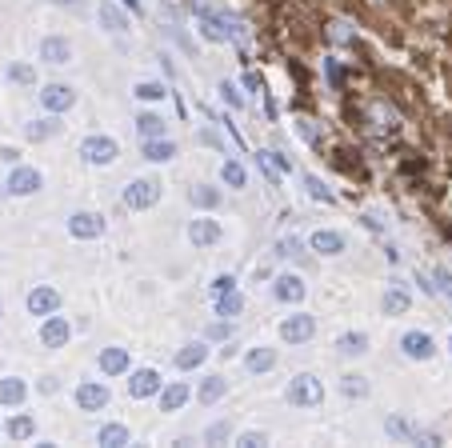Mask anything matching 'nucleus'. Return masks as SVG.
<instances>
[{
    "label": "nucleus",
    "instance_id": "nucleus-1",
    "mask_svg": "<svg viewBox=\"0 0 452 448\" xmlns=\"http://www.w3.org/2000/svg\"><path fill=\"white\" fill-rule=\"evenodd\" d=\"M196 20L204 25V37L208 40H228V37H240V20H233V16L224 13H212L208 4H193Z\"/></svg>",
    "mask_w": 452,
    "mask_h": 448
},
{
    "label": "nucleus",
    "instance_id": "nucleus-2",
    "mask_svg": "<svg viewBox=\"0 0 452 448\" xmlns=\"http://www.w3.org/2000/svg\"><path fill=\"white\" fill-rule=\"evenodd\" d=\"M288 400H293L296 409H312V404L324 400V385H320L312 373H300L293 385H288Z\"/></svg>",
    "mask_w": 452,
    "mask_h": 448
},
{
    "label": "nucleus",
    "instance_id": "nucleus-3",
    "mask_svg": "<svg viewBox=\"0 0 452 448\" xmlns=\"http://www.w3.org/2000/svg\"><path fill=\"white\" fill-rule=\"evenodd\" d=\"M160 200V185L152 180V176H145V180H133V185L124 188V209H152Z\"/></svg>",
    "mask_w": 452,
    "mask_h": 448
},
{
    "label": "nucleus",
    "instance_id": "nucleus-4",
    "mask_svg": "<svg viewBox=\"0 0 452 448\" xmlns=\"http://www.w3.org/2000/svg\"><path fill=\"white\" fill-rule=\"evenodd\" d=\"M80 156H85L88 164H112L116 161V140L112 137H85Z\"/></svg>",
    "mask_w": 452,
    "mask_h": 448
},
{
    "label": "nucleus",
    "instance_id": "nucleus-5",
    "mask_svg": "<svg viewBox=\"0 0 452 448\" xmlns=\"http://www.w3.org/2000/svg\"><path fill=\"white\" fill-rule=\"evenodd\" d=\"M384 433L396 436V440H416V444H440V436H436V433H424V428H416V424L401 421V416L384 421Z\"/></svg>",
    "mask_w": 452,
    "mask_h": 448
},
{
    "label": "nucleus",
    "instance_id": "nucleus-6",
    "mask_svg": "<svg viewBox=\"0 0 452 448\" xmlns=\"http://www.w3.org/2000/svg\"><path fill=\"white\" fill-rule=\"evenodd\" d=\"M312 332H317V321H312L308 312H296V316H288V321L281 324V336L288 344H305V340H312Z\"/></svg>",
    "mask_w": 452,
    "mask_h": 448
},
{
    "label": "nucleus",
    "instance_id": "nucleus-7",
    "mask_svg": "<svg viewBox=\"0 0 452 448\" xmlns=\"http://www.w3.org/2000/svg\"><path fill=\"white\" fill-rule=\"evenodd\" d=\"M76 404L85 412H100L104 404H109V388L97 385V380H85V385L76 388Z\"/></svg>",
    "mask_w": 452,
    "mask_h": 448
},
{
    "label": "nucleus",
    "instance_id": "nucleus-8",
    "mask_svg": "<svg viewBox=\"0 0 452 448\" xmlns=\"http://www.w3.org/2000/svg\"><path fill=\"white\" fill-rule=\"evenodd\" d=\"M56 309H61V292L56 288H32L28 292V312L32 316H52Z\"/></svg>",
    "mask_w": 452,
    "mask_h": 448
},
{
    "label": "nucleus",
    "instance_id": "nucleus-9",
    "mask_svg": "<svg viewBox=\"0 0 452 448\" xmlns=\"http://www.w3.org/2000/svg\"><path fill=\"white\" fill-rule=\"evenodd\" d=\"M40 104H44L49 112H68L76 104V92L68 85H49L44 92H40Z\"/></svg>",
    "mask_w": 452,
    "mask_h": 448
},
{
    "label": "nucleus",
    "instance_id": "nucleus-10",
    "mask_svg": "<svg viewBox=\"0 0 452 448\" xmlns=\"http://www.w3.org/2000/svg\"><path fill=\"white\" fill-rule=\"evenodd\" d=\"M68 232H73V237H80V240H92V237H100V232H104V220H100L97 212H76L73 220H68Z\"/></svg>",
    "mask_w": 452,
    "mask_h": 448
},
{
    "label": "nucleus",
    "instance_id": "nucleus-11",
    "mask_svg": "<svg viewBox=\"0 0 452 448\" xmlns=\"http://www.w3.org/2000/svg\"><path fill=\"white\" fill-rule=\"evenodd\" d=\"M128 392H133L136 400L152 397V392H160V376L152 373V368H140V373H133V380H128Z\"/></svg>",
    "mask_w": 452,
    "mask_h": 448
},
{
    "label": "nucleus",
    "instance_id": "nucleus-12",
    "mask_svg": "<svg viewBox=\"0 0 452 448\" xmlns=\"http://www.w3.org/2000/svg\"><path fill=\"white\" fill-rule=\"evenodd\" d=\"M40 340H44L49 349L68 344V321H64V316H49V321H44V328H40Z\"/></svg>",
    "mask_w": 452,
    "mask_h": 448
},
{
    "label": "nucleus",
    "instance_id": "nucleus-13",
    "mask_svg": "<svg viewBox=\"0 0 452 448\" xmlns=\"http://www.w3.org/2000/svg\"><path fill=\"white\" fill-rule=\"evenodd\" d=\"M40 61H49V64H68L73 61V44L61 37H49L44 44H40Z\"/></svg>",
    "mask_w": 452,
    "mask_h": 448
},
{
    "label": "nucleus",
    "instance_id": "nucleus-14",
    "mask_svg": "<svg viewBox=\"0 0 452 448\" xmlns=\"http://www.w3.org/2000/svg\"><path fill=\"white\" fill-rule=\"evenodd\" d=\"M401 349L408 352L413 361H428V356H432V336L428 332H404Z\"/></svg>",
    "mask_w": 452,
    "mask_h": 448
},
{
    "label": "nucleus",
    "instance_id": "nucleus-15",
    "mask_svg": "<svg viewBox=\"0 0 452 448\" xmlns=\"http://www.w3.org/2000/svg\"><path fill=\"white\" fill-rule=\"evenodd\" d=\"M37 188H40L37 168H16V173L8 176V192H16V197H28V192H37Z\"/></svg>",
    "mask_w": 452,
    "mask_h": 448
},
{
    "label": "nucleus",
    "instance_id": "nucleus-16",
    "mask_svg": "<svg viewBox=\"0 0 452 448\" xmlns=\"http://www.w3.org/2000/svg\"><path fill=\"white\" fill-rule=\"evenodd\" d=\"M188 240H193V244H216V240H220V224L216 220H193V224H188Z\"/></svg>",
    "mask_w": 452,
    "mask_h": 448
},
{
    "label": "nucleus",
    "instance_id": "nucleus-17",
    "mask_svg": "<svg viewBox=\"0 0 452 448\" xmlns=\"http://www.w3.org/2000/svg\"><path fill=\"white\" fill-rule=\"evenodd\" d=\"M312 249L324 252V256H336V252H344V237L332 228H320V232H312Z\"/></svg>",
    "mask_w": 452,
    "mask_h": 448
},
{
    "label": "nucleus",
    "instance_id": "nucleus-18",
    "mask_svg": "<svg viewBox=\"0 0 452 448\" xmlns=\"http://www.w3.org/2000/svg\"><path fill=\"white\" fill-rule=\"evenodd\" d=\"M272 292H276V300H284V304H296V300L305 297V280H300V276H281Z\"/></svg>",
    "mask_w": 452,
    "mask_h": 448
},
{
    "label": "nucleus",
    "instance_id": "nucleus-19",
    "mask_svg": "<svg viewBox=\"0 0 452 448\" xmlns=\"http://www.w3.org/2000/svg\"><path fill=\"white\" fill-rule=\"evenodd\" d=\"M124 368H128V352H124V349H104V352H100V373L121 376Z\"/></svg>",
    "mask_w": 452,
    "mask_h": 448
},
{
    "label": "nucleus",
    "instance_id": "nucleus-20",
    "mask_svg": "<svg viewBox=\"0 0 452 448\" xmlns=\"http://www.w3.org/2000/svg\"><path fill=\"white\" fill-rule=\"evenodd\" d=\"M145 156H148V161H157V164H164V161H172V156H176V144H172V140H164V137L145 140Z\"/></svg>",
    "mask_w": 452,
    "mask_h": 448
},
{
    "label": "nucleus",
    "instance_id": "nucleus-21",
    "mask_svg": "<svg viewBox=\"0 0 452 448\" xmlns=\"http://www.w3.org/2000/svg\"><path fill=\"white\" fill-rule=\"evenodd\" d=\"M240 309H245V300H240V292H236V288L216 292V316H240Z\"/></svg>",
    "mask_w": 452,
    "mask_h": 448
},
{
    "label": "nucleus",
    "instance_id": "nucleus-22",
    "mask_svg": "<svg viewBox=\"0 0 452 448\" xmlns=\"http://www.w3.org/2000/svg\"><path fill=\"white\" fill-rule=\"evenodd\" d=\"M97 16H100V25L109 28V32H124V28H128V20H124V13H121V8H112L109 0H104V4H100V8H97Z\"/></svg>",
    "mask_w": 452,
    "mask_h": 448
},
{
    "label": "nucleus",
    "instance_id": "nucleus-23",
    "mask_svg": "<svg viewBox=\"0 0 452 448\" xmlns=\"http://www.w3.org/2000/svg\"><path fill=\"white\" fill-rule=\"evenodd\" d=\"M204 356H208V349L196 340V344H184V349L176 352V364H181V368H200V364H204Z\"/></svg>",
    "mask_w": 452,
    "mask_h": 448
},
{
    "label": "nucleus",
    "instance_id": "nucleus-24",
    "mask_svg": "<svg viewBox=\"0 0 452 448\" xmlns=\"http://www.w3.org/2000/svg\"><path fill=\"white\" fill-rule=\"evenodd\" d=\"M224 392H228V380L224 376H208L204 385H200V404H216Z\"/></svg>",
    "mask_w": 452,
    "mask_h": 448
},
{
    "label": "nucleus",
    "instance_id": "nucleus-25",
    "mask_svg": "<svg viewBox=\"0 0 452 448\" xmlns=\"http://www.w3.org/2000/svg\"><path fill=\"white\" fill-rule=\"evenodd\" d=\"M272 364H276V352L272 349H252L248 352V361H245V368L248 373H269Z\"/></svg>",
    "mask_w": 452,
    "mask_h": 448
},
{
    "label": "nucleus",
    "instance_id": "nucleus-26",
    "mask_svg": "<svg viewBox=\"0 0 452 448\" xmlns=\"http://www.w3.org/2000/svg\"><path fill=\"white\" fill-rule=\"evenodd\" d=\"M336 349H341L344 356H360V352H368V336L365 332H344L341 340H336Z\"/></svg>",
    "mask_w": 452,
    "mask_h": 448
},
{
    "label": "nucleus",
    "instance_id": "nucleus-27",
    "mask_svg": "<svg viewBox=\"0 0 452 448\" xmlns=\"http://www.w3.org/2000/svg\"><path fill=\"white\" fill-rule=\"evenodd\" d=\"M25 380H16V376H8V380H0V404H20L25 400Z\"/></svg>",
    "mask_w": 452,
    "mask_h": 448
},
{
    "label": "nucleus",
    "instance_id": "nucleus-28",
    "mask_svg": "<svg viewBox=\"0 0 452 448\" xmlns=\"http://www.w3.org/2000/svg\"><path fill=\"white\" fill-rule=\"evenodd\" d=\"M184 400H188V385H169L164 392H160V409H164V412H176Z\"/></svg>",
    "mask_w": 452,
    "mask_h": 448
},
{
    "label": "nucleus",
    "instance_id": "nucleus-29",
    "mask_svg": "<svg viewBox=\"0 0 452 448\" xmlns=\"http://www.w3.org/2000/svg\"><path fill=\"white\" fill-rule=\"evenodd\" d=\"M97 440L109 448H121V444H128V428H124V424H104L97 433Z\"/></svg>",
    "mask_w": 452,
    "mask_h": 448
},
{
    "label": "nucleus",
    "instance_id": "nucleus-30",
    "mask_svg": "<svg viewBox=\"0 0 452 448\" xmlns=\"http://www.w3.org/2000/svg\"><path fill=\"white\" fill-rule=\"evenodd\" d=\"M136 128H140V137H145V140L164 137V120H160V116H152V112H145V116L136 120Z\"/></svg>",
    "mask_w": 452,
    "mask_h": 448
},
{
    "label": "nucleus",
    "instance_id": "nucleus-31",
    "mask_svg": "<svg viewBox=\"0 0 452 448\" xmlns=\"http://www.w3.org/2000/svg\"><path fill=\"white\" fill-rule=\"evenodd\" d=\"M384 312H389V316H401V312H408V292H404V288H392L389 297H384Z\"/></svg>",
    "mask_w": 452,
    "mask_h": 448
},
{
    "label": "nucleus",
    "instance_id": "nucleus-32",
    "mask_svg": "<svg viewBox=\"0 0 452 448\" xmlns=\"http://www.w3.org/2000/svg\"><path fill=\"white\" fill-rule=\"evenodd\" d=\"M220 180H224L228 188H245V168H240L236 161H224V168H220Z\"/></svg>",
    "mask_w": 452,
    "mask_h": 448
},
{
    "label": "nucleus",
    "instance_id": "nucleus-33",
    "mask_svg": "<svg viewBox=\"0 0 452 448\" xmlns=\"http://www.w3.org/2000/svg\"><path fill=\"white\" fill-rule=\"evenodd\" d=\"M193 204H196V209H216L220 192H216V188H208V185H200V188H193Z\"/></svg>",
    "mask_w": 452,
    "mask_h": 448
},
{
    "label": "nucleus",
    "instance_id": "nucleus-34",
    "mask_svg": "<svg viewBox=\"0 0 452 448\" xmlns=\"http://www.w3.org/2000/svg\"><path fill=\"white\" fill-rule=\"evenodd\" d=\"M32 433H37V424H32V416H16V421L8 424V436H13V440H28Z\"/></svg>",
    "mask_w": 452,
    "mask_h": 448
},
{
    "label": "nucleus",
    "instance_id": "nucleus-35",
    "mask_svg": "<svg viewBox=\"0 0 452 448\" xmlns=\"http://www.w3.org/2000/svg\"><path fill=\"white\" fill-rule=\"evenodd\" d=\"M52 132H56V120H37V125H28V128H25V137H28V140H49Z\"/></svg>",
    "mask_w": 452,
    "mask_h": 448
},
{
    "label": "nucleus",
    "instance_id": "nucleus-36",
    "mask_svg": "<svg viewBox=\"0 0 452 448\" xmlns=\"http://www.w3.org/2000/svg\"><path fill=\"white\" fill-rule=\"evenodd\" d=\"M341 392H344V397H368V380H365V376H344Z\"/></svg>",
    "mask_w": 452,
    "mask_h": 448
},
{
    "label": "nucleus",
    "instance_id": "nucleus-37",
    "mask_svg": "<svg viewBox=\"0 0 452 448\" xmlns=\"http://www.w3.org/2000/svg\"><path fill=\"white\" fill-rule=\"evenodd\" d=\"M305 185H308V197H312V200H324V204H332V192L320 185L317 176H305Z\"/></svg>",
    "mask_w": 452,
    "mask_h": 448
},
{
    "label": "nucleus",
    "instance_id": "nucleus-38",
    "mask_svg": "<svg viewBox=\"0 0 452 448\" xmlns=\"http://www.w3.org/2000/svg\"><path fill=\"white\" fill-rule=\"evenodd\" d=\"M8 76H13V80H20V85H28V80H37V68H32V64H13V68H8Z\"/></svg>",
    "mask_w": 452,
    "mask_h": 448
},
{
    "label": "nucleus",
    "instance_id": "nucleus-39",
    "mask_svg": "<svg viewBox=\"0 0 452 448\" xmlns=\"http://www.w3.org/2000/svg\"><path fill=\"white\" fill-rule=\"evenodd\" d=\"M140 100H164V85H136Z\"/></svg>",
    "mask_w": 452,
    "mask_h": 448
},
{
    "label": "nucleus",
    "instance_id": "nucleus-40",
    "mask_svg": "<svg viewBox=\"0 0 452 448\" xmlns=\"http://www.w3.org/2000/svg\"><path fill=\"white\" fill-rule=\"evenodd\" d=\"M300 252H305V244H300V240H281V244H276V256H300Z\"/></svg>",
    "mask_w": 452,
    "mask_h": 448
},
{
    "label": "nucleus",
    "instance_id": "nucleus-41",
    "mask_svg": "<svg viewBox=\"0 0 452 448\" xmlns=\"http://www.w3.org/2000/svg\"><path fill=\"white\" fill-rule=\"evenodd\" d=\"M260 156H264L276 173H288V168H293V164H288V156H281V152H260Z\"/></svg>",
    "mask_w": 452,
    "mask_h": 448
},
{
    "label": "nucleus",
    "instance_id": "nucleus-42",
    "mask_svg": "<svg viewBox=\"0 0 452 448\" xmlns=\"http://www.w3.org/2000/svg\"><path fill=\"white\" fill-rule=\"evenodd\" d=\"M224 436H228V424H212V428L204 433V440L208 444H216V440H224Z\"/></svg>",
    "mask_w": 452,
    "mask_h": 448
},
{
    "label": "nucleus",
    "instance_id": "nucleus-43",
    "mask_svg": "<svg viewBox=\"0 0 452 448\" xmlns=\"http://www.w3.org/2000/svg\"><path fill=\"white\" fill-rule=\"evenodd\" d=\"M264 444V433H245L240 436V448H260Z\"/></svg>",
    "mask_w": 452,
    "mask_h": 448
},
{
    "label": "nucleus",
    "instance_id": "nucleus-44",
    "mask_svg": "<svg viewBox=\"0 0 452 448\" xmlns=\"http://www.w3.org/2000/svg\"><path fill=\"white\" fill-rule=\"evenodd\" d=\"M220 97L228 100V104H233V108H240V92H236L233 85H220Z\"/></svg>",
    "mask_w": 452,
    "mask_h": 448
},
{
    "label": "nucleus",
    "instance_id": "nucleus-45",
    "mask_svg": "<svg viewBox=\"0 0 452 448\" xmlns=\"http://www.w3.org/2000/svg\"><path fill=\"white\" fill-rule=\"evenodd\" d=\"M228 288H236L233 276H216V280H212V292H228Z\"/></svg>",
    "mask_w": 452,
    "mask_h": 448
},
{
    "label": "nucleus",
    "instance_id": "nucleus-46",
    "mask_svg": "<svg viewBox=\"0 0 452 448\" xmlns=\"http://www.w3.org/2000/svg\"><path fill=\"white\" fill-rule=\"evenodd\" d=\"M300 132H305V140H312V144H320V132L312 128V120H300Z\"/></svg>",
    "mask_w": 452,
    "mask_h": 448
},
{
    "label": "nucleus",
    "instance_id": "nucleus-47",
    "mask_svg": "<svg viewBox=\"0 0 452 448\" xmlns=\"http://www.w3.org/2000/svg\"><path fill=\"white\" fill-rule=\"evenodd\" d=\"M200 144H212V149H220V137H216V132H208V128H204V132H200Z\"/></svg>",
    "mask_w": 452,
    "mask_h": 448
},
{
    "label": "nucleus",
    "instance_id": "nucleus-48",
    "mask_svg": "<svg viewBox=\"0 0 452 448\" xmlns=\"http://www.w3.org/2000/svg\"><path fill=\"white\" fill-rule=\"evenodd\" d=\"M329 80H332V85H336V88H341V68H336V64H332V61H329Z\"/></svg>",
    "mask_w": 452,
    "mask_h": 448
},
{
    "label": "nucleus",
    "instance_id": "nucleus-49",
    "mask_svg": "<svg viewBox=\"0 0 452 448\" xmlns=\"http://www.w3.org/2000/svg\"><path fill=\"white\" fill-rule=\"evenodd\" d=\"M436 280L444 285V292H452V276H448V273H436Z\"/></svg>",
    "mask_w": 452,
    "mask_h": 448
},
{
    "label": "nucleus",
    "instance_id": "nucleus-50",
    "mask_svg": "<svg viewBox=\"0 0 452 448\" xmlns=\"http://www.w3.org/2000/svg\"><path fill=\"white\" fill-rule=\"evenodd\" d=\"M124 4H128V8H133V13H140V0H124Z\"/></svg>",
    "mask_w": 452,
    "mask_h": 448
},
{
    "label": "nucleus",
    "instance_id": "nucleus-51",
    "mask_svg": "<svg viewBox=\"0 0 452 448\" xmlns=\"http://www.w3.org/2000/svg\"><path fill=\"white\" fill-rule=\"evenodd\" d=\"M56 4H76V0H56Z\"/></svg>",
    "mask_w": 452,
    "mask_h": 448
}]
</instances>
